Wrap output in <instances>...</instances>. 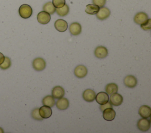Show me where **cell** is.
<instances>
[{"instance_id": "obj_1", "label": "cell", "mask_w": 151, "mask_h": 133, "mask_svg": "<svg viewBox=\"0 0 151 133\" xmlns=\"http://www.w3.org/2000/svg\"><path fill=\"white\" fill-rule=\"evenodd\" d=\"M19 16L23 19H28L30 18L32 14V9L28 4L21 5L18 9Z\"/></svg>"}, {"instance_id": "obj_2", "label": "cell", "mask_w": 151, "mask_h": 133, "mask_svg": "<svg viewBox=\"0 0 151 133\" xmlns=\"http://www.w3.org/2000/svg\"><path fill=\"white\" fill-rule=\"evenodd\" d=\"M32 65L34 70L40 71L45 69L46 67V62L44 59L41 57H37L33 60Z\"/></svg>"}, {"instance_id": "obj_3", "label": "cell", "mask_w": 151, "mask_h": 133, "mask_svg": "<svg viewBox=\"0 0 151 133\" xmlns=\"http://www.w3.org/2000/svg\"><path fill=\"white\" fill-rule=\"evenodd\" d=\"M137 127L142 132L147 131L150 128V121L148 118H142L137 121Z\"/></svg>"}, {"instance_id": "obj_4", "label": "cell", "mask_w": 151, "mask_h": 133, "mask_svg": "<svg viewBox=\"0 0 151 133\" xmlns=\"http://www.w3.org/2000/svg\"><path fill=\"white\" fill-rule=\"evenodd\" d=\"M87 69L86 67L83 64H79L76 67L74 74L78 79H83L87 74Z\"/></svg>"}, {"instance_id": "obj_5", "label": "cell", "mask_w": 151, "mask_h": 133, "mask_svg": "<svg viewBox=\"0 0 151 133\" xmlns=\"http://www.w3.org/2000/svg\"><path fill=\"white\" fill-rule=\"evenodd\" d=\"M94 53L96 57L99 59H104L108 55V50L103 46H99L96 47Z\"/></svg>"}, {"instance_id": "obj_6", "label": "cell", "mask_w": 151, "mask_h": 133, "mask_svg": "<svg viewBox=\"0 0 151 133\" xmlns=\"http://www.w3.org/2000/svg\"><path fill=\"white\" fill-rule=\"evenodd\" d=\"M110 13H111V12H110V9L109 8H107V7L103 6V7L100 8L99 11L96 15V17L98 19L103 21V20L107 19L110 16Z\"/></svg>"}, {"instance_id": "obj_7", "label": "cell", "mask_w": 151, "mask_h": 133, "mask_svg": "<svg viewBox=\"0 0 151 133\" xmlns=\"http://www.w3.org/2000/svg\"><path fill=\"white\" fill-rule=\"evenodd\" d=\"M51 20V15L45 11H41L39 12L37 15V21L38 22L42 25L47 24L50 22Z\"/></svg>"}, {"instance_id": "obj_8", "label": "cell", "mask_w": 151, "mask_h": 133, "mask_svg": "<svg viewBox=\"0 0 151 133\" xmlns=\"http://www.w3.org/2000/svg\"><path fill=\"white\" fill-rule=\"evenodd\" d=\"M109 100L110 104L112 105L119 106L122 104L123 101V98L121 94L116 93L110 95Z\"/></svg>"}, {"instance_id": "obj_9", "label": "cell", "mask_w": 151, "mask_h": 133, "mask_svg": "<svg viewBox=\"0 0 151 133\" xmlns=\"http://www.w3.org/2000/svg\"><path fill=\"white\" fill-rule=\"evenodd\" d=\"M103 118L108 121L113 120L116 117V112L112 107H109L104 109L103 111Z\"/></svg>"}, {"instance_id": "obj_10", "label": "cell", "mask_w": 151, "mask_h": 133, "mask_svg": "<svg viewBox=\"0 0 151 133\" xmlns=\"http://www.w3.org/2000/svg\"><path fill=\"white\" fill-rule=\"evenodd\" d=\"M123 82L127 87L131 88L135 87L137 84V79L132 75H128L125 77Z\"/></svg>"}, {"instance_id": "obj_11", "label": "cell", "mask_w": 151, "mask_h": 133, "mask_svg": "<svg viewBox=\"0 0 151 133\" xmlns=\"http://www.w3.org/2000/svg\"><path fill=\"white\" fill-rule=\"evenodd\" d=\"M96 93L94 90L88 88L83 93V98L86 102H93L96 98Z\"/></svg>"}, {"instance_id": "obj_12", "label": "cell", "mask_w": 151, "mask_h": 133, "mask_svg": "<svg viewBox=\"0 0 151 133\" xmlns=\"http://www.w3.org/2000/svg\"><path fill=\"white\" fill-rule=\"evenodd\" d=\"M54 27L58 32H64L66 31L68 28V23L65 20L59 19L55 21L54 23Z\"/></svg>"}, {"instance_id": "obj_13", "label": "cell", "mask_w": 151, "mask_h": 133, "mask_svg": "<svg viewBox=\"0 0 151 133\" xmlns=\"http://www.w3.org/2000/svg\"><path fill=\"white\" fill-rule=\"evenodd\" d=\"M95 100L98 104H99L100 105H103L109 102V97L106 93L101 91L99 92L97 95H96Z\"/></svg>"}, {"instance_id": "obj_14", "label": "cell", "mask_w": 151, "mask_h": 133, "mask_svg": "<svg viewBox=\"0 0 151 133\" xmlns=\"http://www.w3.org/2000/svg\"><path fill=\"white\" fill-rule=\"evenodd\" d=\"M81 25L78 22H73L69 26V31L73 36L79 35L81 33Z\"/></svg>"}, {"instance_id": "obj_15", "label": "cell", "mask_w": 151, "mask_h": 133, "mask_svg": "<svg viewBox=\"0 0 151 133\" xmlns=\"http://www.w3.org/2000/svg\"><path fill=\"white\" fill-rule=\"evenodd\" d=\"M39 113L43 119H47L51 116L52 111L50 107L43 105L39 108Z\"/></svg>"}, {"instance_id": "obj_16", "label": "cell", "mask_w": 151, "mask_h": 133, "mask_svg": "<svg viewBox=\"0 0 151 133\" xmlns=\"http://www.w3.org/2000/svg\"><path fill=\"white\" fill-rule=\"evenodd\" d=\"M148 15L146 13L143 12H140L137 13L133 18L134 22L137 25H141L144 23L148 19Z\"/></svg>"}, {"instance_id": "obj_17", "label": "cell", "mask_w": 151, "mask_h": 133, "mask_svg": "<svg viewBox=\"0 0 151 133\" xmlns=\"http://www.w3.org/2000/svg\"><path fill=\"white\" fill-rule=\"evenodd\" d=\"M51 94L54 98L58 99L63 97L64 96L65 90L61 86H57L53 87V88L52 89Z\"/></svg>"}, {"instance_id": "obj_18", "label": "cell", "mask_w": 151, "mask_h": 133, "mask_svg": "<svg viewBox=\"0 0 151 133\" xmlns=\"http://www.w3.org/2000/svg\"><path fill=\"white\" fill-rule=\"evenodd\" d=\"M56 107L60 110H65L69 107V101L67 98L61 97L58 98L56 102Z\"/></svg>"}, {"instance_id": "obj_19", "label": "cell", "mask_w": 151, "mask_h": 133, "mask_svg": "<svg viewBox=\"0 0 151 133\" xmlns=\"http://www.w3.org/2000/svg\"><path fill=\"white\" fill-rule=\"evenodd\" d=\"M139 114L142 118H150L151 115V108L148 105H142L139 109Z\"/></svg>"}, {"instance_id": "obj_20", "label": "cell", "mask_w": 151, "mask_h": 133, "mask_svg": "<svg viewBox=\"0 0 151 133\" xmlns=\"http://www.w3.org/2000/svg\"><path fill=\"white\" fill-rule=\"evenodd\" d=\"M106 93L108 95H111L114 93H116L118 91V86L114 83H109L105 87Z\"/></svg>"}, {"instance_id": "obj_21", "label": "cell", "mask_w": 151, "mask_h": 133, "mask_svg": "<svg viewBox=\"0 0 151 133\" xmlns=\"http://www.w3.org/2000/svg\"><path fill=\"white\" fill-rule=\"evenodd\" d=\"M99 9L100 8L95 4H88L86 5L85 12L89 15H96Z\"/></svg>"}, {"instance_id": "obj_22", "label": "cell", "mask_w": 151, "mask_h": 133, "mask_svg": "<svg viewBox=\"0 0 151 133\" xmlns=\"http://www.w3.org/2000/svg\"><path fill=\"white\" fill-rule=\"evenodd\" d=\"M44 11L48 13L50 15H53L55 12L56 8L54 6L52 2H48L45 3L42 7Z\"/></svg>"}, {"instance_id": "obj_23", "label": "cell", "mask_w": 151, "mask_h": 133, "mask_svg": "<svg viewBox=\"0 0 151 133\" xmlns=\"http://www.w3.org/2000/svg\"><path fill=\"white\" fill-rule=\"evenodd\" d=\"M42 103L44 105H47L50 107H52L54 105L55 101L54 98L52 96L48 95L42 98Z\"/></svg>"}, {"instance_id": "obj_24", "label": "cell", "mask_w": 151, "mask_h": 133, "mask_svg": "<svg viewBox=\"0 0 151 133\" xmlns=\"http://www.w3.org/2000/svg\"><path fill=\"white\" fill-rule=\"evenodd\" d=\"M70 11V8L67 4H65L63 7L60 8H57L55 12H57V15L63 17L68 15Z\"/></svg>"}, {"instance_id": "obj_25", "label": "cell", "mask_w": 151, "mask_h": 133, "mask_svg": "<svg viewBox=\"0 0 151 133\" xmlns=\"http://www.w3.org/2000/svg\"><path fill=\"white\" fill-rule=\"evenodd\" d=\"M11 66V59L5 56V59L4 62L0 64V69L2 70H6L9 69Z\"/></svg>"}, {"instance_id": "obj_26", "label": "cell", "mask_w": 151, "mask_h": 133, "mask_svg": "<svg viewBox=\"0 0 151 133\" xmlns=\"http://www.w3.org/2000/svg\"><path fill=\"white\" fill-rule=\"evenodd\" d=\"M31 116L33 119L37 120V121H42L43 120V118L40 115L39 108H35L32 111Z\"/></svg>"}, {"instance_id": "obj_27", "label": "cell", "mask_w": 151, "mask_h": 133, "mask_svg": "<svg viewBox=\"0 0 151 133\" xmlns=\"http://www.w3.org/2000/svg\"><path fill=\"white\" fill-rule=\"evenodd\" d=\"M140 25L143 30H149L151 29V19L148 18L147 21Z\"/></svg>"}, {"instance_id": "obj_28", "label": "cell", "mask_w": 151, "mask_h": 133, "mask_svg": "<svg viewBox=\"0 0 151 133\" xmlns=\"http://www.w3.org/2000/svg\"><path fill=\"white\" fill-rule=\"evenodd\" d=\"M52 3L56 8H60L65 4V0H52Z\"/></svg>"}, {"instance_id": "obj_29", "label": "cell", "mask_w": 151, "mask_h": 133, "mask_svg": "<svg viewBox=\"0 0 151 133\" xmlns=\"http://www.w3.org/2000/svg\"><path fill=\"white\" fill-rule=\"evenodd\" d=\"M93 4L96 5L99 8L103 7L106 2V0H92Z\"/></svg>"}, {"instance_id": "obj_30", "label": "cell", "mask_w": 151, "mask_h": 133, "mask_svg": "<svg viewBox=\"0 0 151 133\" xmlns=\"http://www.w3.org/2000/svg\"><path fill=\"white\" fill-rule=\"evenodd\" d=\"M112 107V105L110 104V102H107V103L104 104H103V105H101V106L100 107V110L103 111L104 109L107 108H109V107Z\"/></svg>"}, {"instance_id": "obj_31", "label": "cell", "mask_w": 151, "mask_h": 133, "mask_svg": "<svg viewBox=\"0 0 151 133\" xmlns=\"http://www.w3.org/2000/svg\"><path fill=\"white\" fill-rule=\"evenodd\" d=\"M4 59H5V56L4 55L3 53L0 52V64L4 62Z\"/></svg>"}, {"instance_id": "obj_32", "label": "cell", "mask_w": 151, "mask_h": 133, "mask_svg": "<svg viewBox=\"0 0 151 133\" xmlns=\"http://www.w3.org/2000/svg\"><path fill=\"white\" fill-rule=\"evenodd\" d=\"M4 132V129L0 127V133H3Z\"/></svg>"}]
</instances>
